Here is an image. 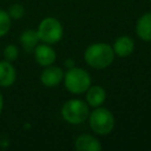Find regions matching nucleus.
Returning a JSON list of instances; mask_svg holds the SVG:
<instances>
[{
  "instance_id": "1",
  "label": "nucleus",
  "mask_w": 151,
  "mask_h": 151,
  "mask_svg": "<svg viewBox=\"0 0 151 151\" xmlns=\"http://www.w3.org/2000/svg\"><path fill=\"white\" fill-rule=\"evenodd\" d=\"M114 57L116 54L112 46L106 42L91 44L84 52L85 63L96 70H104L109 67L113 63Z\"/></svg>"
},
{
  "instance_id": "2",
  "label": "nucleus",
  "mask_w": 151,
  "mask_h": 151,
  "mask_svg": "<svg viewBox=\"0 0 151 151\" xmlns=\"http://www.w3.org/2000/svg\"><path fill=\"white\" fill-rule=\"evenodd\" d=\"M64 84L68 92L73 94H81L91 86V76L88 72L80 67H70L64 73Z\"/></svg>"
},
{
  "instance_id": "3",
  "label": "nucleus",
  "mask_w": 151,
  "mask_h": 151,
  "mask_svg": "<svg viewBox=\"0 0 151 151\" xmlns=\"http://www.w3.org/2000/svg\"><path fill=\"white\" fill-rule=\"evenodd\" d=\"M88 114L90 106L86 101L81 99H68L61 106V117L65 122L72 125L83 124L85 120H87Z\"/></svg>"
},
{
  "instance_id": "4",
  "label": "nucleus",
  "mask_w": 151,
  "mask_h": 151,
  "mask_svg": "<svg viewBox=\"0 0 151 151\" xmlns=\"http://www.w3.org/2000/svg\"><path fill=\"white\" fill-rule=\"evenodd\" d=\"M87 119L91 130L99 136L110 134L114 129V117L112 112L105 107H94V110L90 112Z\"/></svg>"
},
{
  "instance_id": "5",
  "label": "nucleus",
  "mask_w": 151,
  "mask_h": 151,
  "mask_svg": "<svg viewBox=\"0 0 151 151\" xmlns=\"http://www.w3.org/2000/svg\"><path fill=\"white\" fill-rule=\"evenodd\" d=\"M37 33L39 35L40 41L53 45L61 40L64 34V27L57 18L46 17L39 22Z\"/></svg>"
},
{
  "instance_id": "6",
  "label": "nucleus",
  "mask_w": 151,
  "mask_h": 151,
  "mask_svg": "<svg viewBox=\"0 0 151 151\" xmlns=\"http://www.w3.org/2000/svg\"><path fill=\"white\" fill-rule=\"evenodd\" d=\"M64 79V71L59 66H54L53 64L46 66L40 73V81L46 87H55Z\"/></svg>"
},
{
  "instance_id": "7",
  "label": "nucleus",
  "mask_w": 151,
  "mask_h": 151,
  "mask_svg": "<svg viewBox=\"0 0 151 151\" xmlns=\"http://www.w3.org/2000/svg\"><path fill=\"white\" fill-rule=\"evenodd\" d=\"M34 53V59L35 61L40 65V66H50L55 61L57 54L55 51L53 50V47L50 44H38V46L34 48L33 51Z\"/></svg>"
},
{
  "instance_id": "8",
  "label": "nucleus",
  "mask_w": 151,
  "mask_h": 151,
  "mask_svg": "<svg viewBox=\"0 0 151 151\" xmlns=\"http://www.w3.org/2000/svg\"><path fill=\"white\" fill-rule=\"evenodd\" d=\"M112 48L116 55L120 58H126L134 51V41L129 35H120L114 40Z\"/></svg>"
},
{
  "instance_id": "9",
  "label": "nucleus",
  "mask_w": 151,
  "mask_h": 151,
  "mask_svg": "<svg viewBox=\"0 0 151 151\" xmlns=\"http://www.w3.org/2000/svg\"><path fill=\"white\" fill-rule=\"evenodd\" d=\"M74 147L78 151H100L103 146L94 136L84 133L76 138Z\"/></svg>"
},
{
  "instance_id": "10",
  "label": "nucleus",
  "mask_w": 151,
  "mask_h": 151,
  "mask_svg": "<svg viewBox=\"0 0 151 151\" xmlns=\"http://www.w3.org/2000/svg\"><path fill=\"white\" fill-rule=\"evenodd\" d=\"M86 94V103L91 107H98L101 106L106 100V91L100 85H93L87 88L85 92Z\"/></svg>"
},
{
  "instance_id": "11",
  "label": "nucleus",
  "mask_w": 151,
  "mask_h": 151,
  "mask_svg": "<svg viewBox=\"0 0 151 151\" xmlns=\"http://www.w3.org/2000/svg\"><path fill=\"white\" fill-rule=\"evenodd\" d=\"M17 79V71L11 61L0 60V86L9 87Z\"/></svg>"
},
{
  "instance_id": "12",
  "label": "nucleus",
  "mask_w": 151,
  "mask_h": 151,
  "mask_svg": "<svg viewBox=\"0 0 151 151\" xmlns=\"http://www.w3.org/2000/svg\"><path fill=\"white\" fill-rule=\"evenodd\" d=\"M136 33L143 41H151V12L143 14L137 20Z\"/></svg>"
},
{
  "instance_id": "13",
  "label": "nucleus",
  "mask_w": 151,
  "mask_h": 151,
  "mask_svg": "<svg viewBox=\"0 0 151 151\" xmlns=\"http://www.w3.org/2000/svg\"><path fill=\"white\" fill-rule=\"evenodd\" d=\"M19 41H20V45H21V47L24 48L25 52L32 53L34 51V48L38 46L40 39H39V35L37 33V31L26 29L20 34Z\"/></svg>"
},
{
  "instance_id": "14",
  "label": "nucleus",
  "mask_w": 151,
  "mask_h": 151,
  "mask_svg": "<svg viewBox=\"0 0 151 151\" xmlns=\"http://www.w3.org/2000/svg\"><path fill=\"white\" fill-rule=\"evenodd\" d=\"M11 25H12V19L8 12L0 8V38L8 33Z\"/></svg>"
},
{
  "instance_id": "15",
  "label": "nucleus",
  "mask_w": 151,
  "mask_h": 151,
  "mask_svg": "<svg viewBox=\"0 0 151 151\" xmlns=\"http://www.w3.org/2000/svg\"><path fill=\"white\" fill-rule=\"evenodd\" d=\"M4 57H5V60L11 61V63L14 61V60H17L18 57H19V50H18V47L15 45H13V44H8L5 47V50H4Z\"/></svg>"
},
{
  "instance_id": "16",
  "label": "nucleus",
  "mask_w": 151,
  "mask_h": 151,
  "mask_svg": "<svg viewBox=\"0 0 151 151\" xmlns=\"http://www.w3.org/2000/svg\"><path fill=\"white\" fill-rule=\"evenodd\" d=\"M8 14L11 17V19H14V20H19L22 18V15L25 14V8L22 5L20 4H13L9 6L8 8Z\"/></svg>"
},
{
  "instance_id": "17",
  "label": "nucleus",
  "mask_w": 151,
  "mask_h": 151,
  "mask_svg": "<svg viewBox=\"0 0 151 151\" xmlns=\"http://www.w3.org/2000/svg\"><path fill=\"white\" fill-rule=\"evenodd\" d=\"M65 66H66L67 68L73 67V66H74V61H73V60H71V59H67V60L65 61Z\"/></svg>"
},
{
  "instance_id": "18",
  "label": "nucleus",
  "mask_w": 151,
  "mask_h": 151,
  "mask_svg": "<svg viewBox=\"0 0 151 151\" xmlns=\"http://www.w3.org/2000/svg\"><path fill=\"white\" fill-rule=\"evenodd\" d=\"M2 109H4V97H2V93L0 92V113L2 112Z\"/></svg>"
},
{
  "instance_id": "19",
  "label": "nucleus",
  "mask_w": 151,
  "mask_h": 151,
  "mask_svg": "<svg viewBox=\"0 0 151 151\" xmlns=\"http://www.w3.org/2000/svg\"><path fill=\"white\" fill-rule=\"evenodd\" d=\"M150 1H151V0H150Z\"/></svg>"
}]
</instances>
